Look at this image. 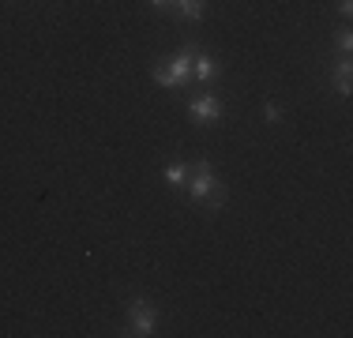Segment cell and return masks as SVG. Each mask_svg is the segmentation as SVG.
Returning a JSON list of instances; mask_svg holds the SVG:
<instances>
[{
    "label": "cell",
    "instance_id": "6da1fadb",
    "mask_svg": "<svg viewBox=\"0 0 353 338\" xmlns=\"http://www.w3.org/2000/svg\"><path fill=\"white\" fill-rule=\"evenodd\" d=\"M184 196H188L192 203H199V207H211V210L222 207L225 192H222V181L214 177L211 162H196V166H192L188 184H184Z\"/></svg>",
    "mask_w": 353,
    "mask_h": 338
},
{
    "label": "cell",
    "instance_id": "7a4b0ae2",
    "mask_svg": "<svg viewBox=\"0 0 353 338\" xmlns=\"http://www.w3.org/2000/svg\"><path fill=\"white\" fill-rule=\"evenodd\" d=\"M192 61H196V46H184L181 53H173L165 64L150 68V79L158 87H188L192 83Z\"/></svg>",
    "mask_w": 353,
    "mask_h": 338
},
{
    "label": "cell",
    "instance_id": "3957f363",
    "mask_svg": "<svg viewBox=\"0 0 353 338\" xmlns=\"http://www.w3.org/2000/svg\"><path fill=\"white\" fill-rule=\"evenodd\" d=\"M128 335H136V338L158 335V312L147 297H132L128 301Z\"/></svg>",
    "mask_w": 353,
    "mask_h": 338
},
{
    "label": "cell",
    "instance_id": "277c9868",
    "mask_svg": "<svg viewBox=\"0 0 353 338\" xmlns=\"http://www.w3.org/2000/svg\"><path fill=\"white\" fill-rule=\"evenodd\" d=\"M188 113H192L196 124H218L222 121V101H218L214 95H199V98H192Z\"/></svg>",
    "mask_w": 353,
    "mask_h": 338
},
{
    "label": "cell",
    "instance_id": "5b68a950",
    "mask_svg": "<svg viewBox=\"0 0 353 338\" xmlns=\"http://www.w3.org/2000/svg\"><path fill=\"white\" fill-rule=\"evenodd\" d=\"M218 72H222V64H218L211 53H199V49H196V61H192V83L207 87V83L218 79Z\"/></svg>",
    "mask_w": 353,
    "mask_h": 338
},
{
    "label": "cell",
    "instance_id": "8992f818",
    "mask_svg": "<svg viewBox=\"0 0 353 338\" xmlns=\"http://www.w3.org/2000/svg\"><path fill=\"white\" fill-rule=\"evenodd\" d=\"M170 8L181 15V19H188V23H199V19H203V12H207L203 0H170Z\"/></svg>",
    "mask_w": 353,
    "mask_h": 338
},
{
    "label": "cell",
    "instance_id": "52a82bcc",
    "mask_svg": "<svg viewBox=\"0 0 353 338\" xmlns=\"http://www.w3.org/2000/svg\"><path fill=\"white\" fill-rule=\"evenodd\" d=\"M188 173H192V166H176V162H173V166H165L162 177H165V184H170L173 192H184V184H188Z\"/></svg>",
    "mask_w": 353,
    "mask_h": 338
},
{
    "label": "cell",
    "instance_id": "ba28073f",
    "mask_svg": "<svg viewBox=\"0 0 353 338\" xmlns=\"http://www.w3.org/2000/svg\"><path fill=\"white\" fill-rule=\"evenodd\" d=\"M350 75H353V64H350V57H342L339 68H334V90H339L342 98L350 95Z\"/></svg>",
    "mask_w": 353,
    "mask_h": 338
},
{
    "label": "cell",
    "instance_id": "9c48e42d",
    "mask_svg": "<svg viewBox=\"0 0 353 338\" xmlns=\"http://www.w3.org/2000/svg\"><path fill=\"white\" fill-rule=\"evenodd\" d=\"M263 117H267V121H271V124H279V117H282V109H279V106H274V101H267V106H263Z\"/></svg>",
    "mask_w": 353,
    "mask_h": 338
},
{
    "label": "cell",
    "instance_id": "30bf717a",
    "mask_svg": "<svg viewBox=\"0 0 353 338\" xmlns=\"http://www.w3.org/2000/svg\"><path fill=\"white\" fill-rule=\"evenodd\" d=\"M339 49H342V57H350V49H353V34H350V30L339 38Z\"/></svg>",
    "mask_w": 353,
    "mask_h": 338
},
{
    "label": "cell",
    "instance_id": "8fae6325",
    "mask_svg": "<svg viewBox=\"0 0 353 338\" xmlns=\"http://www.w3.org/2000/svg\"><path fill=\"white\" fill-rule=\"evenodd\" d=\"M339 12L342 15H353V0H339Z\"/></svg>",
    "mask_w": 353,
    "mask_h": 338
},
{
    "label": "cell",
    "instance_id": "7c38bea8",
    "mask_svg": "<svg viewBox=\"0 0 353 338\" xmlns=\"http://www.w3.org/2000/svg\"><path fill=\"white\" fill-rule=\"evenodd\" d=\"M150 8H170V0H150Z\"/></svg>",
    "mask_w": 353,
    "mask_h": 338
}]
</instances>
